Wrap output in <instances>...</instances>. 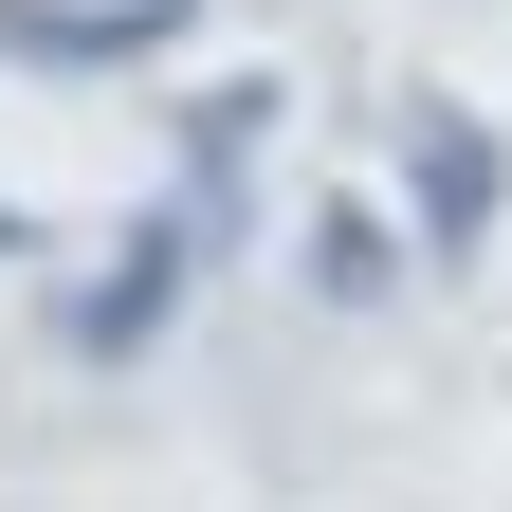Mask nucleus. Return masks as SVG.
Returning <instances> with one entry per match:
<instances>
[{
    "mask_svg": "<svg viewBox=\"0 0 512 512\" xmlns=\"http://www.w3.org/2000/svg\"><path fill=\"white\" fill-rule=\"evenodd\" d=\"M384 147H403V202H421V275H458V256L494 238V202H512V147H494V128L458 110V92H403V110H384Z\"/></svg>",
    "mask_w": 512,
    "mask_h": 512,
    "instance_id": "f257e3e1",
    "label": "nucleus"
},
{
    "mask_svg": "<svg viewBox=\"0 0 512 512\" xmlns=\"http://www.w3.org/2000/svg\"><path fill=\"white\" fill-rule=\"evenodd\" d=\"M183 275H202L183 202H165V220H128V238H110V275H74V348H92V366H147V348H165V311H183Z\"/></svg>",
    "mask_w": 512,
    "mask_h": 512,
    "instance_id": "f03ea898",
    "label": "nucleus"
},
{
    "mask_svg": "<svg viewBox=\"0 0 512 512\" xmlns=\"http://www.w3.org/2000/svg\"><path fill=\"white\" fill-rule=\"evenodd\" d=\"M0 55H37V74H147V55H183V0H0Z\"/></svg>",
    "mask_w": 512,
    "mask_h": 512,
    "instance_id": "7ed1b4c3",
    "label": "nucleus"
},
{
    "mask_svg": "<svg viewBox=\"0 0 512 512\" xmlns=\"http://www.w3.org/2000/svg\"><path fill=\"white\" fill-rule=\"evenodd\" d=\"M275 74H220L202 110H183V238H238V183H256V147H275Z\"/></svg>",
    "mask_w": 512,
    "mask_h": 512,
    "instance_id": "20e7f679",
    "label": "nucleus"
},
{
    "mask_svg": "<svg viewBox=\"0 0 512 512\" xmlns=\"http://www.w3.org/2000/svg\"><path fill=\"white\" fill-rule=\"evenodd\" d=\"M311 293H330V311H384V293H403V238H384L366 202H330V220H311Z\"/></svg>",
    "mask_w": 512,
    "mask_h": 512,
    "instance_id": "39448f33",
    "label": "nucleus"
},
{
    "mask_svg": "<svg viewBox=\"0 0 512 512\" xmlns=\"http://www.w3.org/2000/svg\"><path fill=\"white\" fill-rule=\"evenodd\" d=\"M0 256H37V220H19V202H0Z\"/></svg>",
    "mask_w": 512,
    "mask_h": 512,
    "instance_id": "423d86ee",
    "label": "nucleus"
}]
</instances>
